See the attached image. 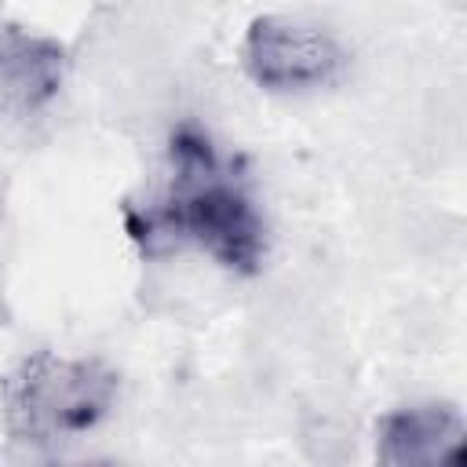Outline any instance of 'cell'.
Here are the masks:
<instances>
[{
	"label": "cell",
	"instance_id": "1",
	"mask_svg": "<svg viewBox=\"0 0 467 467\" xmlns=\"http://www.w3.org/2000/svg\"><path fill=\"white\" fill-rule=\"evenodd\" d=\"M171 182L153 208H128L124 223L131 241L146 252L164 241H193L219 266L234 274H255L266 255V223L244 190L241 175L223 164L212 139L179 124L171 131Z\"/></svg>",
	"mask_w": 467,
	"mask_h": 467
},
{
	"label": "cell",
	"instance_id": "2",
	"mask_svg": "<svg viewBox=\"0 0 467 467\" xmlns=\"http://www.w3.org/2000/svg\"><path fill=\"white\" fill-rule=\"evenodd\" d=\"M120 376L99 358L26 354L0 383L4 431L18 445L51 449L95 431L117 405Z\"/></svg>",
	"mask_w": 467,
	"mask_h": 467
},
{
	"label": "cell",
	"instance_id": "3",
	"mask_svg": "<svg viewBox=\"0 0 467 467\" xmlns=\"http://www.w3.org/2000/svg\"><path fill=\"white\" fill-rule=\"evenodd\" d=\"M241 66L263 91H314L343 73L347 55L321 26L288 15H259L244 29Z\"/></svg>",
	"mask_w": 467,
	"mask_h": 467
},
{
	"label": "cell",
	"instance_id": "4",
	"mask_svg": "<svg viewBox=\"0 0 467 467\" xmlns=\"http://www.w3.org/2000/svg\"><path fill=\"white\" fill-rule=\"evenodd\" d=\"M467 423L449 401H416L376 423V460L387 467H445L460 463Z\"/></svg>",
	"mask_w": 467,
	"mask_h": 467
},
{
	"label": "cell",
	"instance_id": "5",
	"mask_svg": "<svg viewBox=\"0 0 467 467\" xmlns=\"http://www.w3.org/2000/svg\"><path fill=\"white\" fill-rule=\"evenodd\" d=\"M66 47L55 36L4 26L0 29V106L15 113L44 109L66 80Z\"/></svg>",
	"mask_w": 467,
	"mask_h": 467
}]
</instances>
